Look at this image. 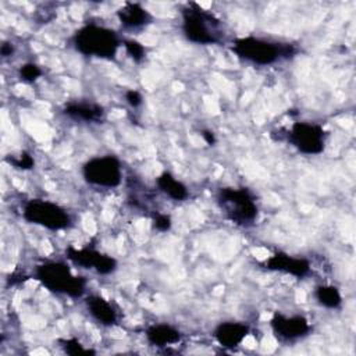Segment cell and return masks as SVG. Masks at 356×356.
Masks as SVG:
<instances>
[{
	"instance_id": "cell-1",
	"label": "cell",
	"mask_w": 356,
	"mask_h": 356,
	"mask_svg": "<svg viewBox=\"0 0 356 356\" xmlns=\"http://www.w3.org/2000/svg\"><path fill=\"white\" fill-rule=\"evenodd\" d=\"M184 36L196 44H216L224 39L222 22L197 3H188L181 11Z\"/></svg>"
},
{
	"instance_id": "cell-2",
	"label": "cell",
	"mask_w": 356,
	"mask_h": 356,
	"mask_svg": "<svg viewBox=\"0 0 356 356\" xmlns=\"http://www.w3.org/2000/svg\"><path fill=\"white\" fill-rule=\"evenodd\" d=\"M74 47L83 56L103 60H114L118 47L122 44L118 33L111 28L99 24H85L72 38Z\"/></svg>"
},
{
	"instance_id": "cell-3",
	"label": "cell",
	"mask_w": 356,
	"mask_h": 356,
	"mask_svg": "<svg viewBox=\"0 0 356 356\" xmlns=\"http://www.w3.org/2000/svg\"><path fill=\"white\" fill-rule=\"evenodd\" d=\"M231 50L241 58L254 65H271L281 58H291L296 47L289 43H278L256 36H243L232 42Z\"/></svg>"
},
{
	"instance_id": "cell-4",
	"label": "cell",
	"mask_w": 356,
	"mask_h": 356,
	"mask_svg": "<svg viewBox=\"0 0 356 356\" xmlns=\"http://www.w3.org/2000/svg\"><path fill=\"white\" fill-rule=\"evenodd\" d=\"M216 202L225 217L236 225L249 227L257 218L259 207L248 188H220L216 193Z\"/></svg>"
},
{
	"instance_id": "cell-5",
	"label": "cell",
	"mask_w": 356,
	"mask_h": 356,
	"mask_svg": "<svg viewBox=\"0 0 356 356\" xmlns=\"http://www.w3.org/2000/svg\"><path fill=\"white\" fill-rule=\"evenodd\" d=\"M36 280L49 291L70 298H81L85 293L86 280L72 274L71 268L61 261H46L36 267Z\"/></svg>"
},
{
	"instance_id": "cell-6",
	"label": "cell",
	"mask_w": 356,
	"mask_h": 356,
	"mask_svg": "<svg viewBox=\"0 0 356 356\" xmlns=\"http://www.w3.org/2000/svg\"><path fill=\"white\" fill-rule=\"evenodd\" d=\"M22 217L25 221L50 231L65 229L72 224L71 216L64 207L43 199L28 200L24 204Z\"/></svg>"
},
{
	"instance_id": "cell-7",
	"label": "cell",
	"mask_w": 356,
	"mask_h": 356,
	"mask_svg": "<svg viewBox=\"0 0 356 356\" xmlns=\"http://www.w3.org/2000/svg\"><path fill=\"white\" fill-rule=\"evenodd\" d=\"M82 175L89 185L99 188H117L122 181L121 163L111 154L97 156L83 164Z\"/></svg>"
},
{
	"instance_id": "cell-8",
	"label": "cell",
	"mask_w": 356,
	"mask_h": 356,
	"mask_svg": "<svg viewBox=\"0 0 356 356\" xmlns=\"http://www.w3.org/2000/svg\"><path fill=\"white\" fill-rule=\"evenodd\" d=\"M325 129L316 122H293L291 129L286 132V140L298 152L307 156L323 153L325 147Z\"/></svg>"
},
{
	"instance_id": "cell-9",
	"label": "cell",
	"mask_w": 356,
	"mask_h": 356,
	"mask_svg": "<svg viewBox=\"0 0 356 356\" xmlns=\"http://www.w3.org/2000/svg\"><path fill=\"white\" fill-rule=\"evenodd\" d=\"M67 259L82 268H92L102 275L111 274L117 270V260L106 253H102L92 248L76 249L70 246L65 249Z\"/></svg>"
},
{
	"instance_id": "cell-10",
	"label": "cell",
	"mask_w": 356,
	"mask_h": 356,
	"mask_svg": "<svg viewBox=\"0 0 356 356\" xmlns=\"http://www.w3.org/2000/svg\"><path fill=\"white\" fill-rule=\"evenodd\" d=\"M273 334L282 342H289L306 337L312 331V325L305 316L293 314L285 316L282 313H274L270 321Z\"/></svg>"
},
{
	"instance_id": "cell-11",
	"label": "cell",
	"mask_w": 356,
	"mask_h": 356,
	"mask_svg": "<svg viewBox=\"0 0 356 356\" xmlns=\"http://www.w3.org/2000/svg\"><path fill=\"white\" fill-rule=\"evenodd\" d=\"M263 267L271 271H281L291 274L296 278H302L309 274L310 271V263L309 260L303 257H293L286 253L278 252L273 256H270L267 260H264Z\"/></svg>"
},
{
	"instance_id": "cell-12",
	"label": "cell",
	"mask_w": 356,
	"mask_h": 356,
	"mask_svg": "<svg viewBox=\"0 0 356 356\" xmlns=\"http://www.w3.org/2000/svg\"><path fill=\"white\" fill-rule=\"evenodd\" d=\"M64 115L83 122H95L100 124L106 117V110L103 106L95 103V102H83V100H75L70 102L63 108Z\"/></svg>"
},
{
	"instance_id": "cell-13",
	"label": "cell",
	"mask_w": 356,
	"mask_h": 356,
	"mask_svg": "<svg viewBox=\"0 0 356 356\" xmlns=\"http://www.w3.org/2000/svg\"><path fill=\"white\" fill-rule=\"evenodd\" d=\"M249 331H250L249 325H246L243 323L225 321V323L218 324L214 328L213 337L222 348L234 349L243 342V339L248 337Z\"/></svg>"
},
{
	"instance_id": "cell-14",
	"label": "cell",
	"mask_w": 356,
	"mask_h": 356,
	"mask_svg": "<svg viewBox=\"0 0 356 356\" xmlns=\"http://www.w3.org/2000/svg\"><path fill=\"white\" fill-rule=\"evenodd\" d=\"M117 18L125 29H140L152 22V14L139 3H125L117 10Z\"/></svg>"
},
{
	"instance_id": "cell-15",
	"label": "cell",
	"mask_w": 356,
	"mask_h": 356,
	"mask_svg": "<svg viewBox=\"0 0 356 356\" xmlns=\"http://www.w3.org/2000/svg\"><path fill=\"white\" fill-rule=\"evenodd\" d=\"M85 305L90 316L103 325H114L118 320V314L113 305L102 295H89L85 299Z\"/></svg>"
},
{
	"instance_id": "cell-16",
	"label": "cell",
	"mask_w": 356,
	"mask_h": 356,
	"mask_svg": "<svg viewBox=\"0 0 356 356\" xmlns=\"http://www.w3.org/2000/svg\"><path fill=\"white\" fill-rule=\"evenodd\" d=\"M145 335L150 345L159 346V348L178 343L182 338V334L179 332V330H177L175 327H172L170 324H164V323L153 324V325L147 327Z\"/></svg>"
},
{
	"instance_id": "cell-17",
	"label": "cell",
	"mask_w": 356,
	"mask_h": 356,
	"mask_svg": "<svg viewBox=\"0 0 356 356\" xmlns=\"http://www.w3.org/2000/svg\"><path fill=\"white\" fill-rule=\"evenodd\" d=\"M156 184H157L159 189L172 200H177V202L185 200L189 195L186 186L181 181H178L172 174H170L167 171L161 172L156 178Z\"/></svg>"
},
{
	"instance_id": "cell-18",
	"label": "cell",
	"mask_w": 356,
	"mask_h": 356,
	"mask_svg": "<svg viewBox=\"0 0 356 356\" xmlns=\"http://www.w3.org/2000/svg\"><path fill=\"white\" fill-rule=\"evenodd\" d=\"M318 303L327 309H337L342 303L341 292L337 286L332 285H318L314 292Z\"/></svg>"
},
{
	"instance_id": "cell-19",
	"label": "cell",
	"mask_w": 356,
	"mask_h": 356,
	"mask_svg": "<svg viewBox=\"0 0 356 356\" xmlns=\"http://www.w3.org/2000/svg\"><path fill=\"white\" fill-rule=\"evenodd\" d=\"M60 343H61L63 350H64L67 355H72V356H76V355H95V350L85 348V346H83L78 339H75V338L63 339V341H60Z\"/></svg>"
},
{
	"instance_id": "cell-20",
	"label": "cell",
	"mask_w": 356,
	"mask_h": 356,
	"mask_svg": "<svg viewBox=\"0 0 356 356\" xmlns=\"http://www.w3.org/2000/svg\"><path fill=\"white\" fill-rule=\"evenodd\" d=\"M124 47H125L127 53L129 54V57L135 63H140L145 58L146 50H145L142 43H139V42H136L134 39H127V40H124Z\"/></svg>"
},
{
	"instance_id": "cell-21",
	"label": "cell",
	"mask_w": 356,
	"mask_h": 356,
	"mask_svg": "<svg viewBox=\"0 0 356 356\" xmlns=\"http://www.w3.org/2000/svg\"><path fill=\"white\" fill-rule=\"evenodd\" d=\"M40 75H42L40 67H38L33 63H26L19 68V78L24 82H28V83L35 82Z\"/></svg>"
},
{
	"instance_id": "cell-22",
	"label": "cell",
	"mask_w": 356,
	"mask_h": 356,
	"mask_svg": "<svg viewBox=\"0 0 356 356\" xmlns=\"http://www.w3.org/2000/svg\"><path fill=\"white\" fill-rule=\"evenodd\" d=\"M7 161L19 170H31L35 165V160L28 152H21L17 157H7Z\"/></svg>"
},
{
	"instance_id": "cell-23",
	"label": "cell",
	"mask_w": 356,
	"mask_h": 356,
	"mask_svg": "<svg viewBox=\"0 0 356 356\" xmlns=\"http://www.w3.org/2000/svg\"><path fill=\"white\" fill-rule=\"evenodd\" d=\"M172 222H171V217L168 214H161V213H157L154 216V220H153V227L160 231V232H167L170 231Z\"/></svg>"
},
{
	"instance_id": "cell-24",
	"label": "cell",
	"mask_w": 356,
	"mask_h": 356,
	"mask_svg": "<svg viewBox=\"0 0 356 356\" xmlns=\"http://www.w3.org/2000/svg\"><path fill=\"white\" fill-rule=\"evenodd\" d=\"M125 100H127V103H128L131 107L136 108V107H139V106L142 104V95H140L138 90L131 89V90H127V93H125Z\"/></svg>"
},
{
	"instance_id": "cell-25",
	"label": "cell",
	"mask_w": 356,
	"mask_h": 356,
	"mask_svg": "<svg viewBox=\"0 0 356 356\" xmlns=\"http://www.w3.org/2000/svg\"><path fill=\"white\" fill-rule=\"evenodd\" d=\"M14 53V46H13V43H10V42H3V44L0 46V54L3 56V57H8V56H11Z\"/></svg>"
},
{
	"instance_id": "cell-26",
	"label": "cell",
	"mask_w": 356,
	"mask_h": 356,
	"mask_svg": "<svg viewBox=\"0 0 356 356\" xmlns=\"http://www.w3.org/2000/svg\"><path fill=\"white\" fill-rule=\"evenodd\" d=\"M202 138H203L204 142H206L207 145H210V146H213V145L216 143V136H214V134H213L211 131H207V129L202 131Z\"/></svg>"
}]
</instances>
